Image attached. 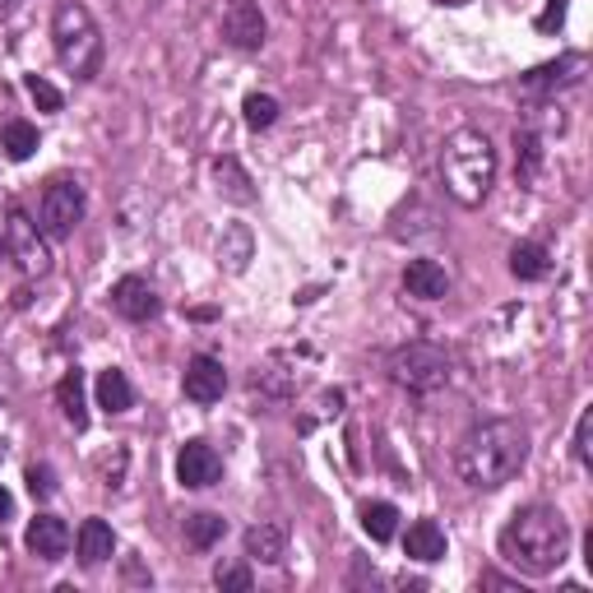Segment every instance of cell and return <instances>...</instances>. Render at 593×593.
Masks as SVG:
<instances>
[{"label": "cell", "mask_w": 593, "mask_h": 593, "mask_svg": "<svg viewBox=\"0 0 593 593\" xmlns=\"http://www.w3.org/2000/svg\"><path fill=\"white\" fill-rule=\"evenodd\" d=\"M529 459V431L515 417H492V422L474 427L455 450V474L474 487V492H496L510 482Z\"/></svg>", "instance_id": "6da1fadb"}, {"label": "cell", "mask_w": 593, "mask_h": 593, "mask_svg": "<svg viewBox=\"0 0 593 593\" xmlns=\"http://www.w3.org/2000/svg\"><path fill=\"white\" fill-rule=\"evenodd\" d=\"M570 552V525L552 505H525L501 529V556L525 575H552Z\"/></svg>", "instance_id": "7a4b0ae2"}, {"label": "cell", "mask_w": 593, "mask_h": 593, "mask_svg": "<svg viewBox=\"0 0 593 593\" xmlns=\"http://www.w3.org/2000/svg\"><path fill=\"white\" fill-rule=\"evenodd\" d=\"M441 177H445V195L478 209L496 186V149L482 130H455L441 149Z\"/></svg>", "instance_id": "3957f363"}, {"label": "cell", "mask_w": 593, "mask_h": 593, "mask_svg": "<svg viewBox=\"0 0 593 593\" xmlns=\"http://www.w3.org/2000/svg\"><path fill=\"white\" fill-rule=\"evenodd\" d=\"M51 42H56V61L65 65V75L75 79H93L102 70V56H108L102 28L89 14V5H79V0H61L56 5V14H51Z\"/></svg>", "instance_id": "277c9868"}, {"label": "cell", "mask_w": 593, "mask_h": 593, "mask_svg": "<svg viewBox=\"0 0 593 593\" xmlns=\"http://www.w3.org/2000/svg\"><path fill=\"white\" fill-rule=\"evenodd\" d=\"M390 380L399 390H413V394H431L450 380V357L445 348L436 343H404L390 353Z\"/></svg>", "instance_id": "5b68a950"}, {"label": "cell", "mask_w": 593, "mask_h": 593, "mask_svg": "<svg viewBox=\"0 0 593 593\" xmlns=\"http://www.w3.org/2000/svg\"><path fill=\"white\" fill-rule=\"evenodd\" d=\"M84 209H89V200H84L79 181H51L38 200V232L56 241L70 237L84 223Z\"/></svg>", "instance_id": "8992f818"}, {"label": "cell", "mask_w": 593, "mask_h": 593, "mask_svg": "<svg viewBox=\"0 0 593 593\" xmlns=\"http://www.w3.org/2000/svg\"><path fill=\"white\" fill-rule=\"evenodd\" d=\"M265 14H260V0H228L223 5V38L237 51H260L265 47Z\"/></svg>", "instance_id": "52a82bcc"}, {"label": "cell", "mask_w": 593, "mask_h": 593, "mask_svg": "<svg viewBox=\"0 0 593 593\" xmlns=\"http://www.w3.org/2000/svg\"><path fill=\"white\" fill-rule=\"evenodd\" d=\"M5 237H10V251H14V260H20V265H24V274H47L51 255H47L42 237H38V223H28L24 209H10Z\"/></svg>", "instance_id": "ba28073f"}, {"label": "cell", "mask_w": 593, "mask_h": 593, "mask_svg": "<svg viewBox=\"0 0 593 593\" xmlns=\"http://www.w3.org/2000/svg\"><path fill=\"white\" fill-rule=\"evenodd\" d=\"M112 306H116V316H126V320H135V325H144V320H153L163 311V302H159V292L149 288V278H139V274H126L121 283L112 288Z\"/></svg>", "instance_id": "9c48e42d"}, {"label": "cell", "mask_w": 593, "mask_h": 593, "mask_svg": "<svg viewBox=\"0 0 593 593\" xmlns=\"http://www.w3.org/2000/svg\"><path fill=\"white\" fill-rule=\"evenodd\" d=\"M177 478L181 487H214L223 478V459H218V450L214 445H204V441H186L181 445V455H177Z\"/></svg>", "instance_id": "30bf717a"}, {"label": "cell", "mask_w": 593, "mask_h": 593, "mask_svg": "<svg viewBox=\"0 0 593 593\" xmlns=\"http://www.w3.org/2000/svg\"><path fill=\"white\" fill-rule=\"evenodd\" d=\"M181 390H186L190 404H218L223 390H228V371H223L218 357H195V362L186 366Z\"/></svg>", "instance_id": "8fae6325"}, {"label": "cell", "mask_w": 593, "mask_h": 593, "mask_svg": "<svg viewBox=\"0 0 593 593\" xmlns=\"http://www.w3.org/2000/svg\"><path fill=\"white\" fill-rule=\"evenodd\" d=\"M24 547L38 556V562H61V556L70 552V525L56 519V515H38L24 533Z\"/></svg>", "instance_id": "7c38bea8"}, {"label": "cell", "mask_w": 593, "mask_h": 593, "mask_svg": "<svg viewBox=\"0 0 593 593\" xmlns=\"http://www.w3.org/2000/svg\"><path fill=\"white\" fill-rule=\"evenodd\" d=\"M247 556L260 566H278L288 556V529L278 519H260V525L247 529Z\"/></svg>", "instance_id": "4fadbf2b"}, {"label": "cell", "mask_w": 593, "mask_h": 593, "mask_svg": "<svg viewBox=\"0 0 593 593\" xmlns=\"http://www.w3.org/2000/svg\"><path fill=\"white\" fill-rule=\"evenodd\" d=\"M112 552H116V533L108 519H84L79 525V566H102V562H112Z\"/></svg>", "instance_id": "5bb4252c"}, {"label": "cell", "mask_w": 593, "mask_h": 593, "mask_svg": "<svg viewBox=\"0 0 593 593\" xmlns=\"http://www.w3.org/2000/svg\"><path fill=\"white\" fill-rule=\"evenodd\" d=\"M404 288H408V296H422V302H436V296H445V292H450V278H445V269L436 265V260H408V269H404Z\"/></svg>", "instance_id": "9a60e30c"}, {"label": "cell", "mask_w": 593, "mask_h": 593, "mask_svg": "<svg viewBox=\"0 0 593 593\" xmlns=\"http://www.w3.org/2000/svg\"><path fill=\"white\" fill-rule=\"evenodd\" d=\"M404 552L413 556V562H422V566L441 562V556H445V533H441V525H436V519H417V525L408 529V538H404Z\"/></svg>", "instance_id": "2e32d148"}, {"label": "cell", "mask_w": 593, "mask_h": 593, "mask_svg": "<svg viewBox=\"0 0 593 593\" xmlns=\"http://www.w3.org/2000/svg\"><path fill=\"white\" fill-rule=\"evenodd\" d=\"M98 408L102 413H130L135 408V386L126 380V371L108 366V371L98 376Z\"/></svg>", "instance_id": "e0dca14e"}, {"label": "cell", "mask_w": 593, "mask_h": 593, "mask_svg": "<svg viewBox=\"0 0 593 593\" xmlns=\"http://www.w3.org/2000/svg\"><path fill=\"white\" fill-rule=\"evenodd\" d=\"M56 404H61L65 422L75 427V431L89 427V408H84V376H79V371H65V376H61V386H56Z\"/></svg>", "instance_id": "ac0fdd59"}, {"label": "cell", "mask_w": 593, "mask_h": 593, "mask_svg": "<svg viewBox=\"0 0 593 593\" xmlns=\"http://www.w3.org/2000/svg\"><path fill=\"white\" fill-rule=\"evenodd\" d=\"M214 181H218V195H223V200H232V204H251V200H255L251 177L241 172L237 159H218V163H214Z\"/></svg>", "instance_id": "d6986e66"}, {"label": "cell", "mask_w": 593, "mask_h": 593, "mask_svg": "<svg viewBox=\"0 0 593 593\" xmlns=\"http://www.w3.org/2000/svg\"><path fill=\"white\" fill-rule=\"evenodd\" d=\"M0 149H5L10 163H28L33 153H38V126H28V121H5V130H0Z\"/></svg>", "instance_id": "ffe728a7"}, {"label": "cell", "mask_w": 593, "mask_h": 593, "mask_svg": "<svg viewBox=\"0 0 593 593\" xmlns=\"http://www.w3.org/2000/svg\"><path fill=\"white\" fill-rule=\"evenodd\" d=\"M362 529L376 538V543H390V538L399 533V510L390 501H366L362 505Z\"/></svg>", "instance_id": "44dd1931"}, {"label": "cell", "mask_w": 593, "mask_h": 593, "mask_svg": "<svg viewBox=\"0 0 593 593\" xmlns=\"http://www.w3.org/2000/svg\"><path fill=\"white\" fill-rule=\"evenodd\" d=\"M570 70H584V56H566L562 65L533 70V75L525 79V89H529V93H552L556 84H575V79H580V75H570Z\"/></svg>", "instance_id": "7402d4cb"}, {"label": "cell", "mask_w": 593, "mask_h": 593, "mask_svg": "<svg viewBox=\"0 0 593 593\" xmlns=\"http://www.w3.org/2000/svg\"><path fill=\"white\" fill-rule=\"evenodd\" d=\"M552 265H547V251L538 247V241H519V247L510 251V274L525 278V283H533V278H543Z\"/></svg>", "instance_id": "603a6c76"}, {"label": "cell", "mask_w": 593, "mask_h": 593, "mask_svg": "<svg viewBox=\"0 0 593 593\" xmlns=\"http://www.w3.org/2000/svg\"><path fill=\"white\" fill-rule=\"evenodd\" d=\"M223 533H228V519H223V515L200 510V515H190V519H186V538H190V547H200V552L214 547Z\"/></svg>", "instance_id": "cb8c5ba5"}, {"label": "cell", "mask_w": 593, "mask_h": 593, "mask_svg": "<svg viewBox=\"0 0 593 593\" xmlns=\"http://www.w3.org/2000/svg\"><path fill=\"white\" fill-rule=\"evenodd\" d=\"M241 116H247L251 130H269L274 121H278V98H269V93H251L247 102H241Z\"/></svg>", "instance_id": "d4e9b609"}, {"label": "cell", "mask_w": 593, "mask_h": 593, "mask_svg": "<svg viewBox=\"0 0 593 593\" xmlns=\"http://www.w3.org/2000/svg\"><path fill=\"white\" fill-rule=\"evenodd\" d=\"M515 144H519V177L533 181L538 163H543V139H538L533 130H525V135H515Z\"/></svg>", "instance_id": "484cf974"}, {"label": "cell", "mask_w": 593, "mask_h": 593, "mask_svg": "<svg viewBox=\"0 0 593 593\" xmlns=\"http://www.w3.org/2000/svg\"><path fill=\"white\" fill-rule=\"evenodd\" d=\"M223 260H228V269H247V260H251V232L247 228H232L223 237Z\"/></svg>", "instance_id": "4316f807"}, {"label": "cell", "mask_w": 593, "mask_h": 593, "mask_svg": "<svg viewBox=\"0 0 593 593\" xmlns=\"http://www.w3.org/2000/svg\"><path fill=\"white\" fill-rule=\"evenodd\" d=\"M24 89H28V98L38 102L42 112H61V89H56V84H47L42 75H28V79H24Z\"/></svg>", "instance_id": "83f0119b"}, {"label": "cell", "mask_w": 593, "mask_h": 593, "mask_svg": "<svg viewBox=\"0 0 593 593\" xmlns=\"http://www.w3.org/2000/svg\"><path fill=\"white\" fill-rule=\"evenodd\" d=\"M214 584H218V589H237V593H247L255 580H251V570H247V566H237V562H218V566H214Z\"/></svg>", "instance_id": "f1b7e54d"}, {"label": "cell", "mask_w": 593, "mask_h": 593, "mask_svg": "<svg viewBox=\"0 0 593 593\" xmlns=\"http://www.w3.org/2000/svg\"><path fill=\"white\" fill-rule=\"evenodd\" d=\"M28 492L38 496V501H47V496H56V474H51L47 464H33L28 468Z\"/></svg>", "instance_id": "f546056e"}, {"label": "cell", "mask_w": 593, "mask_h": 593, "mask_svg": "<svg viewBox=\"0 0 593 593\" xmlns=\"http://www.w3.org/2000/svg\"><path fill=\"white\" fill-rule=\"evenodd\" d=\"M589 441H593V413L584 408L580 422H575V459L580 464H589Z\"/></svg>", "instance_id": "4dcf8cb0"}, {"label": "cell", "mask_w": 593, "mask_h": 593, "mask_svg": "<svg viewBox=\"0 0 593 593\" xmlns=\"http://www.w3.org/2000/svg\"><path fill=\"white\" fill-rule=\"evenodd\" d=\"M562 14H566V5H562V0H552V5H547V14H543V20H538V28H543V33H552L556 24H562Z\"/></svg>", "instance_id": "1f68e13d"}, {"label": "cell", "mask_w": 593, "mask_h": 593, "mask_svg": "<svg viewBox=\"0 0 593 593\" xmlns=\"http://www.w3.org/2000/svg\"><path fill=\"white\" fill-rule=\"evenodd\" d=\"M14 515V496L5 492V487H0V525H5V519Z\"/></svg>", "instance_id": "d6a6232c"}, {"label": "cell", "mask_w": 593, "mask_h": 593, "mask_svg": "<svg viewBox=\"0 0 593 593\" xmlns=\"http://www.w3.org/2000/svg\"><path fill=\"white\" fill-rule=\"evenodd\" d=\"M14 5H20V0H0V14H10Z\"/></svg>", "instance_id": "836d02e7"}]
</instances>
